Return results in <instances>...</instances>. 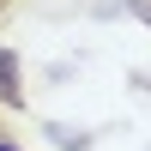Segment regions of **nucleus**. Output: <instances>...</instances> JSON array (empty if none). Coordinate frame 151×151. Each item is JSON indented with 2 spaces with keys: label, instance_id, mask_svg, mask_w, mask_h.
<instances>
[{
  "label": "nucleus",
  "instance_id": "3",
  "mask_svg": "<svg viewBox=\"0 0 151 151\" xmlns=\"http://www.w3.org/2000/svg\"><path fill=\"white\" fill-rule=\"evenodd\" d=\"M0 151H18V145H12V139H0Z\"/></svg>",
  "mask_w": 151,
  "mask_h": 151
},
{
  "label": "nucleus",
  "instance_id": "2",
  "mask_svg": "<svg viewBox=\"0 0 151 151\" xmlns=\"http://www.w3.org/2000/svg\"><path fill=\"white\" fill-rule=\"evenodd\" d=\"M133 12H139V18H145V24H151V6H133Z\"/></svg>",
  "mask_w": 151,
  "mask_h": 151
},
{
  "label": "nucleus",
  "instance_id": "1",
  "mask_svg": "<svg viewBox=\"0 0 151 151\" xmlns=\"http://www.w3.org/2000/svg\"><path fill=\"white\" fill-rule=\"evenodd\" d=\"M0 109H24V79H18V55L0 48Z\"/></svg>",
  "mask_w": 151,
  "mask_h": 151
}]
</instances>
